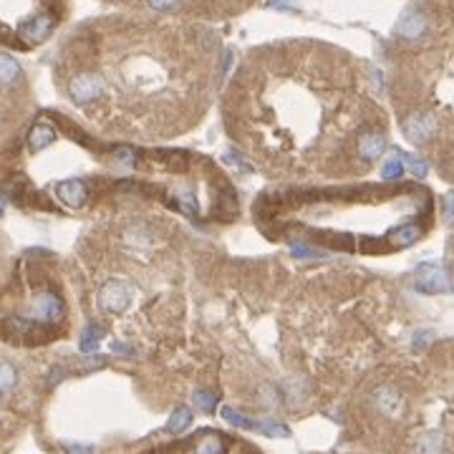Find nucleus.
Listing matches in <instances>:
<instances>
[{
    "instance_id": "7",
    "label": "nucleus",
    "mask_w": 454,
    "mask_h": 454,
    "mask_svg": "<svg viewBox=\"0 0 454 454\" xmlns=\"http://www.w3.org/2000/svg\"><path fill=\"white\" fill-rule=\"evenodd\" d=\"M356 151H358V157L366 159V162H374L379 159L386 151V139L384 134L379 132H363L356 142Z\"/></svg>"
},
{
    "instance_id": "20",
    "label": "nucleus",
    "mask_w": 454,
    "mask_h": 454,
    "mask_svg": "<svg viewBox=\"0 0 454 454\" xmlns=\"http://www.w3.org/2000/svg\"><path fill=\"white\" fill-rule=\"evenodd\" d=\"M154 10H162V13H167V10H174V8L179 6V0H146Z\"/></svg>"
},
{
    "instance_id": "19",
    "label": "nucleus",
    "mask_w": 454,
    "mask_h": 454,
    "mask_svg": "<svg viewBox=\"0 0 454 454\" xmlns=\"http://www.w3.org/2000/svg\"><path fill=\"white\" fill-rule=\"evenodd\" d=\"M441 215H444V222L452 227L454 225V192H447L441 197Z\"/></svg>"
},
{
    "instance_id": "11",
    "label": "nucleus",
    "mask_w": 454,
    "mask_h": 454,
    "mask_svg": "<svg viewBox=\"0 0 454 454\" xmlns=\"http://www.w3.org/2000/svg\"><path fill=\"white\" fill-rule=\"evenodd\" d=\"M444 444H447L444 434L437 432V429H432V432H424V434L416 439L414 454H441L444 452Z\"/></svg>"
},
{
    "instance_id": "15",
    "label": "nucleus",
    "mask_w": 454,
    "mask_h": 454,
    "mask_svg": "<svg viewBox=\"0 0 454 454\" xmlns=\"http://www.w3.org/2000/svg\"><path fill=\"white\" fill-rule=\"evenodd\" d=\"M15 381H18V374H15L13 363L0 361V396L8 394L15 386Z\"/></svg>"
},
{
    "instance_id": "18",
    "label": "nucleus",
    "mask_w": 454,
    "mask_h": 454,
    "mask_svg": "<svg viewBox=\"0 0 454 454\" xmlns=\"http://www.w3.org/2000/svg\"><path fill=\"white\" fill-rule=\"evenodd\" d=\"M195 404H197V409H202V411H212L215 404H218V399H215V394H210V391H195Z\"/></svg>"
},
{
    "instance_id": "16",
    "label": "nucleus",
    "mask_w": 454,
    "mask_h": 454,
    "mask_svg": "<svg viewBox=\"0 0 454 454\" xmlns=\"http://www.w3.org/2000/svg\"><path fill=\"white\" fill-rule=\"evenodd\" d=\"M99 338H101V328H96V326H89L86 328V333H84V338H81V351H93L96 349V343H99Z\"/></svg>"
},
{
    "instance_id": "12",
    "label": "nucleus",
    "mask_w": 454,
    "mask_h": 454,
    "mask_svg": "<svg viewBox=\"0 0 454 454\" xmlns=\"http://www.w3.org/2000/svg\"><path fill=\"white\" fill-rule=\"evenodd\" d=\"M20 76V66L18 61L0 53V86H10L13 81H18Z\"/></svg>"
},
{
    "instance_id": "1",
    "label": "nucleus",
    "mask_w": 454,
    "mask_h": 454,
    "mask_svg": "<svg viewBox=\"0 0 454 454\" xmlns=\"http://www.w3.org/2000/svg\"><path fill=\"white\" fill-rule=\"evenodd\" d=\"M106 84L104 79H101L99 73H91V71H84V73H76L71 79V84H68V93H71V99L76 101V104L86 106L91 104V101H96L104 93Z\"/></svg>"
},
{
    "instance_id": "2",
    "label": "nucleus",
    "mask_w": 454,
    "mask_h": 454,
    "mask_svg": "<svg viewBox=\"0 0 454 454\" xmlns=\"http://www.w3.org/2000/svg\"><path fill=\"white\" fill-rule=\"evenodd\" d=\"M414 285L421 293H449V290H454L452 278L439 265H419L414 273Z\"/></svg>"
},
{
    "instance_id": "9",
    "label": "nucleus",
    "mask_w": 454,
    "mask_h": 454,
    "mask_svg": "<svg viewBox=\"0 0 454 454\" xmlns=\"http://www.w3.org/2000/svg\"><path fill=\"white\" fill-rule=\"evenodd\" d=\"M56 195H59V199L66 204V207L79 210L86 202V185L81 179H66V182H61V185L56 187Z\"/></svg>"
},
{
    "instance_id": "3",
    "label": "nucleus",
    "mask_w": 454,
    "mask_h": 454,
    "mask_svg": "<svg viewBox=\"0 0 454 454\" xmlns=\"http://www.w3.org/2000/svg\"><path fill=\"white\" fill-rule=\"evenodd\" d=\"M437 132V119L429 112H414L404 119V134L411 144H424Z\"/></svg>"
},
{
    "instance_id": "4",
    "label": "nucleus",
    "mask_w": 454,
    "mask_h": 454,
    "mask_svg": "<svg viewBox=\"0 0 454 454\" xmlns=\"http://www.w3.org/2000/svg\"><path fill=\"white\" fill-rule=\"evenodd\" d=\"M132 301V293L126 288L124 280H106L104 288L99 290V305L109 313H121Z\"/></svg>"
},
{
    "instance_id": "22",
    "label": "nucleus",
    "mask_w": 454,
    "mask_h": 454,
    "mask_svg": "<svg viewBox=\"0 0 454 454\" xmlns=\"http://www.w3.org/2000/svg\"><path fill=\"white\" fill-rule=\"evenodd\" d=\"M66 452L68 454H93V447L91 444H68Z\"/></svg>"
},
{
    "instance_id": "23",
    "label": "nucleus",
    "mask_w": 454,
    "mask_h": 454,
    "mask_svg": "<svg viewBox=\"0 0 454 454\" xmlns=\"http://www.w3.org/2000/svg\"><path fill=\"white\" fill-rule=\"evenodd\" d=\"M268 6L270 8H278V10H293L296 8V0H268Z\"/></svg>"
},
{
    "instance_id": "24",
    "label": "nucleus",
    "mask_w": 454,
    "mask_h": 454,
    "mask_svg": "<svg viewBox=\"0 0 454 454\" xmlns=\"http://www.w3.org/2000/svg\"><path fill=\"white\" fill-rule=\"evenodd\" d=\"M0 215H3V202H0Z\"/></svg>"
},
{
    "instance_id": "17",
    "label": "nucleus",
    "mask_w": 454,
    "mask_h": 454,
    "mask_svg": "<svg viewBox=\"0 0 454 454\" xmlns=\"http://www.w3.org/2000/svg\"><path fill=\"white\" fill-rule=\"evenodd\" d=\"M404 165L409 167V172H411V174H414V177H427V162H424V159H419V157H411V154H409V157H404Z\"/></svg>"
},
{
    "instance_id": "5",
    "label": "nucleus",
    "mask_w": 454,
    "mask_h": 454,
    "mask_svg": "<svg viewBox=\"0 0 454 454\" xmlns=\"http://www.w3.org/2000/svg\"><path fill=\"white\" fill-rule=\"evenodd\" d=\"M61 316H63V303H61V298L56 296V293L46 290V293L36 296L33 318H38V321H43V323H53V321H59Z\"/></svg>"
},
{
    "instance_id": "10",
    "label": "nucleus",
    "mask_w": 454,
    "mask_h": 454,
    "mask_svg": "<svg viewBox=\"0 0 454 454\" xmlns=\"http://www.w3.org/2000/svg\"><path fill=\"white\" fill-rule=\"evenodd\" d=\"M53 142H56V129H53L48 121H38V124L31 129V134H28V146L33 151L46 149Z\"/></svg>"
},
{
    "instance_id": "21",
    "label": "nucleus",
    "mask_w": 454,
    "mask_h": 454,
    "mask_svg": "<svg viewBox=\"0 0 454 454\" xmlns=\"http://www.w3.org/2000/svg\"><path fill=\"white\" fill-rule=\"evenodd\" d=\"M432 338H434V333H432L429 328L416 331V333H414V349H424V346H427Z\"/></svg>"
},
{
    "instance_id": "14",
    "label": "nucleus",
    "mask_w": 454,
    "mask_h": 454,
    "mask_svg": "<svg viewBox=\"0 0 454 454\" xmlns=\"http://www.w3.org/2000/svg\"><path fill=\"white\" fill-rule=\"evenodd\" d=\"M404 169H407V167H404V157H402V154H391V157H388L386 162H384V167H381V177L391 182V179L402 177Z\"/></svg>"
},
{
    "instance_id": "8",
    "label": "nucleus",
    "mask_w": 454,
    "mask_h": 454,
    "mask_svg": "<svg viewBox=\"0 0 454 454\" xmlns=\"http://www.w3.org/2000/svg\"><path fill=\"white\" fill-rule=\"evenodd\" d=\"M371 402H374V409H379L381 414L386 416H394L399 414V409H402V396H399V391H396L394 386H379L371 394Z\"/></svg>"
},
{
    "instance_id": "6",
    "label": "nucleus",
    "mask_w": 454,
    "mask_h": 454,
    "mask_svg": "<svg viewBox=\"0 0 454 454\" xmlns=\"http://www.w3.org/2000/svg\"><path fill=\"white\" fill-rule=\"evenodd\" d=\"M424 31H427V18H424V15H421L416 8H407V10L399 15V23H396V33L402 36V38L414 40V38H419Z\"/></svg>"
},
{
    "instance_id": "13",
    "label": "nucleus",
    "mask_w": 454,
    "mask_h": 454,
    "mask_svg": "<svg viewBox=\"0 0 454 454\" xmlns=\"http://www.w3.org/2000/svg\"><path fill=\"white\" fill-rule=\"evenodd\" d=\"M190 424H192V411L187 407H179V409H174V414L167 421V429H169L172 434H179V432H185Z\"/></svg>"
}]
</instances>
